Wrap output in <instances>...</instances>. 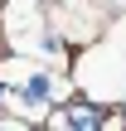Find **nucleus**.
Here are the masks:
<instances>
[{
    "mask_svg": "<svg viewBox=\"0 0 126 131\" xmlns=\"http://www.w3.org/2000/svg\"><path fill=\"white\" fill-rule=\"evenodd\" d=\"M44 92H49V78L39 73V78H29V88H24L19 97H24V102H44Z\"/></svg>",
    "mask_w": 126,
    "mask_h": 131,
    "instance_id": "2",
    "label": "nucleus"
},
{
    "mask_svg": "<svg viewBox=\"0 0 126 131\" xmlns=\"http://www.w3.org/2000/svg\"><path fill=\"white\" fill-rule=\"evenodd\" d=\"M97 131H126V112H107Z\"/></svg>",
    "mask_w": 126,
    "mask_h": 131,
    "instance_id": "3",
    "label": "nucleus"
},
{
    "mask_svg": "<svg viewBox=\"0 0 126 131\" xmlns=\"http://www.w3.org/2000/svg\"><path fill=\"white\" fill-rule=\"evenodd\" d=\"M97 126H102V112H97L92 102H83V97L68 102V107L53 117V131H97Z\"/></svg>",
    "mask_w": 126,
    "mask_h": 131,
    "instance_id": "1",
    "label": "nucleus"
}]
</instances>
